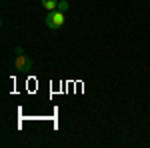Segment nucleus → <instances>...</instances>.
<instances>
[{
	"label": "nucleus",
	"mask_w": 150,
	"mask_h": 148,
	"mask_svg": "<svg viewBox=\"0 0 150 148\" xmlns=\"http://www.w3.org/2000/svg\"><path fill=\"white\" fill-rule=\"evenodd\" d=\"M14 54H16V56H20V54H24L22 46H16V48H14Z\"/></svg>",
	"instance_id": "obj_5"
},
{
	"label": "nucleus",
	"mask_w": 150,
	"mask_h": 148,
	"mask_svg": "<svg viewBox=\"0 0 150 148\" xmlns=\"http://www.w3.org/2000/svg\"><path fill=\"white\" fill-rule=\"evenodd\" d=\"M68 8H70V2H68V0H60V2H58V10L66 12Z\"/></svg>",
	"instance_id": "obj_4"
},
{
	"label": "nucleus",
	"mask_w": 150,
	"mask_h": 148,
	"mask_svg": "<svg viewBox=\"0 0 150 148\" xmlns=\"http://www.w3.org/2000/svg\"><path fill=\"white\" fill-rule=\"evenodd\" d=\"M44 22L50 30H58V28H62L64 26V12L62 10H52L46 14V18H44Z\"/></svg>",
	"instance_id": "obj_1"
},
{
	"label": "nucleus",
	"mask_w": 150,
	"mask_h": 148,
	"mask_svg": "<svg viewBox=\"0 0 150 148\" xmlns=\"http://www.w3.org/2000/svg\"><path fill=\"white\" fill-rule=\"evenodd\" d=\"M42 6H44V10H48V12L58 10V0H42Z\"/></svg>",
	"instance_id": "obj_3"
},
{
	"label": "nucleus",
	"mask_w": 150,
	"mask_h": 148,
	"mask_svg": "<svg viewBox=\"0 0 150 148\" xmlns=\"http://www.w3.org/2000/svg\"><path fill=\"white\" fill-rule=\"evenodd\" d=\"M14 68L18 70V72H28V70H32V60L28 56H24V54H20L14 60Z\"/></svg>",
	"instance_id": "obj_2"
}]
</instances>
